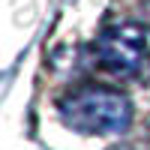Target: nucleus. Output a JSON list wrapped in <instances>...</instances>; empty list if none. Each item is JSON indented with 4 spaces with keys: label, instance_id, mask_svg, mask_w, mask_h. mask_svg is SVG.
I'll use <instances>...</instances> for the list:
<instances>
[{
    "label": "nucleus",
    "instance_id": "f257e3e1",
    "mask_svg": "<svg viewBox=\"0 0 150 150\" xmlns=\"http://www.w3.org/2000/svg\"><path fill=\"white\" fill-rule=\"evenodd\" d=\"M60 117L69 129L87 135H120L132 123L129 99L111 87H81L60 102Z\"/></svg>",
    "mask_w": 150,
    "mask_h": 150
},
{
    "label": "nucleus",
    "instance_id": "f03ea898",
    "mask_svg": "<svg viewBox=\"0 0 150 150\" xmlns=\"http://www.w3.org/2000/svg\"><path fill=\"white\" fill-rule=\"evenodd\" d=\"M96 57L108 72L132 75L138 72L147 57V36L138 24H117L102 33L96 45Z\"/></svg>",
    "mask_w": 150,
    "mask_h": 150
}]
</instances>
